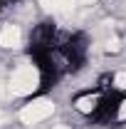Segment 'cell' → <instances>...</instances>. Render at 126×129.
Masks as SVG:
<instances>
[{
	"label": "cell",
	"instance_id": "cell-1",
	"mask_svg": "<svg viewBox=\"0 0 126 129\" xmlns=\"http://www.w3.org/2000/svg\"><path fill=\"white\" fill-rule=\"evenodd\" d=\"M89 50H92V42L84 30L62 32V37L57 42V57H59V64L64 67V72L67 75L82 72L89 62Z\"/></svg>",
	"mask_w": 126,
	"mask_h": 129
},
{
	"label": "cell",
	"instance_id": "cell-2",
	"mask_svg": "<svg viewBox=\"0 0 126 129\" xmlns=\"http://www.w3.org/2000/svg\"><path fill=\"white\" fill-rule=\"evenodd\" d=\"M124 107H126V89H121V87H109V89L104 92V99H101L96 114L89 122H92L94 127H111V124L119 122Z\"/></svg>",
	"mask_w": 126,
	"mask_h": 129
},
{
	"label": "cell",
	"instance_id": "cell-3",
	"mask_svg": "<svg viewBox=\"0 0 126 129\" xmlns=\"http://www.w3.org/2000/svg\"><path fill=\"white\" fill-rule=\"evenodd\" d=\"M5 3H20V0H0V5H5Z\"/></svg>",
	"mask_w": 126,
	"mask_h": 129
}]
</instances>
